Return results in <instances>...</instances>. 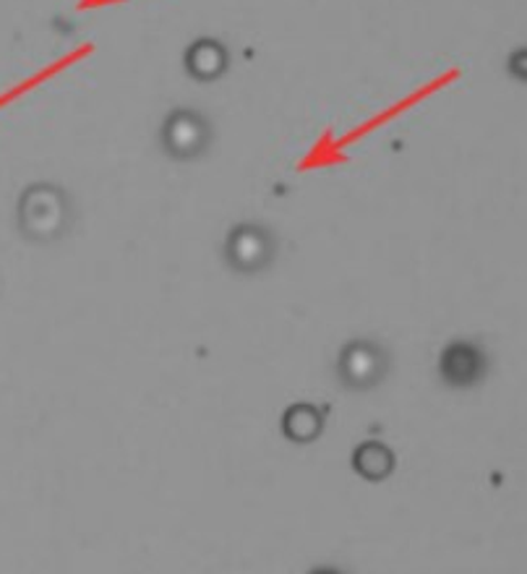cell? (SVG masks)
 <instances>
[{"label":"cell","instance_id":"6da1fadb","mask_svg":"<svg viewBox=\"0 0 527 574\" xmlns=\"http://www.w3.org/2000/svg\"><path fill=\"white\" fill-rule=\"evenodd\" d=\"M392 371V353L379 340L356 337L342 345L337 355V379L350 392H368L379 387Z\"/></svg>","mask_w":527,"mask_h":574},{"label":"cell","instance_id":"7a4b0ae2","mask_svg":"<svg viewBox=\"0 0 527 574\" xmlns=\"http://www.w3.org/2000/svg\"><path fill=\"white\" fill-rule=\"evenodd\" d=\"M488 374V355L473 340H452L439 355V376L446 387L471 389Z\"/></svg>","mask_w":527,"mask_h":574},{"label":"cell","instance_id":"3957f363","mask_svg":"<svg viewBox=\"0 0 527 574\" xmlns=\"http://www.w3.org/2000/svg\"><path fill=\"white\" fill-rule=\"evenodd\" d=\"M324 426H327L324 413L308 403L291 405V408L283 413V424H280L283 434L293 441V445H312V441H316L322 436Z\"/></svg>","mask_w":527,"mask_h":574},{"label":"cell","instance_id":"277c9868","mask_svg":"<svg viewBox=\"0 0 527 574\" xmlns=\"http://www.w3.org/2000/svg\"><path fill=\"white\" fill-rule=\"evenodd\" d=\"M394 452L387 445H381V441H363V445H358L356 452H352V468H356L360 478H366V481L371 483L387 481L394 472Z\"/></svg>","mask_w":527,"mask_h":574},{"label":"cell","instance_id":"5b68a950","mask_svg":"<svg viewBox=\"0 0 527 574\" xmlns=\"http://www.w3.org/2000/svg\"><path fill=\"white\" fill-rule=\"evenodd\" d=\"M509 74L519 79V82H527V48L517 50V53L509 55V63H507Z\"/></svg>","mask_w":527,"mask_h":574}]
</instances>
